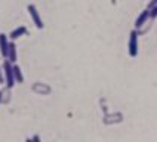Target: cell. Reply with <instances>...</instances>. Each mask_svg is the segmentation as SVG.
Returning <instances> with one entry per match:
<instances>
[{"instance_id":"obj_1","label":"cell","mask_w":157,"mask_h":142,"mask_svg":"<svg viewBox=\"0 0 157 142\" xmlns=\"http://www.w3.org/2000/svg\"><path fill=\"white\" fill-rule=\"evenodd\" d=\"M3 80H5V84L8 89H12L15 86V77H13V64L9 62L8 59L3 61Z\"/></svg>"},{"instance_id":"obj_2","label":"cell","mask_w":157,"mask_h":142,"mask_svg":"<svg viewBox=\"0 0 157 142\" xmlns=\"http://www.w3.org/2000/svg\"><path fill=\"white\" fill-rule=\"evenodd\" d=\"M129 55L131 58L138 56V31L132 30L129 36Z\"/></svg>"},{"instance_id":"obj_3","label":"cell","mask_w":157,"mask_h":142,"mask_svg":"<svg viewBox=\"0 0 157 142\" xmlns=\"http://www.w3.org/2000/svg\"><path fill=\"white\" fill-rule=\"evenodd\" d=\"M27 10H28L30 17H31V19H33L34 25L37 27L39 30H42V28H43V21H42V18H40V13H39L37 8H36L34 5H28V6H27Z\"/></svg>"},{"instance_id":"obj_4","label":"cell","mask_w":157,"mask_h":142,"mask_svg":"<svg viewBox=\"0 0 157 142\" xmlns=\"http://www.w3.org/2000/svg\"><path fill=\"white\" fill-rule=\"evenodd\" d=\"M8 49H9L8 36L5 34V33H0V53H2V56L5 59L8 58Z\"/></svg>"},{"instance_id":"obj_5","label":"cell","mask_w":157,"mask_h":142,"mask_svg":"<svg viewBox=\"0 0 157 142\" xmlns=\"http://www.w3.org/2000/svg\"><path fill=\"white\" fill-rule=\"evenodd\" d=\"M9 62L15 64L17 62V46H15V42H9V49H8V58H6Z\"/></svg>"},{"instance_id":"obj_6","label":"cell","mask_w":157,"mask_h":142,"mask_svg":"<svg viewBox=\"0 0 157 142\" xmlns=\"http://www.w3.org/2000/svg\"><path fill=\"white\" fill-rule=\"evenodd\" d=\"M27 33V27H24V25H21V27H17L10 34H9V39L12 40V42H15L17 39H19L21 36H24Z\"/></svg>"},{"instance_id":"obj_7","label":"cell","mask_w":157,"mask_h":142,"mask_svg":"<svg viewBox=\"0 0 157 142\" xmlns=\"http://www.w3.org/2000/svg\"><path fill=\"white\" fill-rule=\"evenodd\" d=\"M147 19H148V9H145L144 12H141V15L136 18V21H135V30L141 28V27L147 22Z\"/></svg>"},{"instance_id":"obj_8","label":"cell","mask_w":157,"mask_h":142,"mask_svg":"<svg viewBox=\"0 0 157 142\" xmlns=\"http://www.w3.org/2000/svg\"><path fill=\"white\" fill-rule=\"evenodd\" d=\"M13 77H15V83H22L24 81V76H22V71L18 67L17 64H13Z\"/></svg>"},{"instance_id":"obj_9","label":"cell","mask_w":157,"mask_h":142,"mask_svg":"<svg viewBox=\"0 0 157 142\" xmlns=\"http://www.w3.org/2000/svg\"><path fill=\"white\" fill-rule=\"evenodd\" d=\"M148 18H157V6L151 8L148 10Z\"/></svg>"},{"instance_id":"obj_10","label":"cell","mask_w":157,"mask_h":142,"mask_svg":"<svg viewBox=\"0 0 157 142\" xmlns=\"http://www.w3.org/2000/svg\"><path fill=\"white\" fill-rule=\"evenodd\" d=\"M154 6H157V0H151V2H150L148 5H147V9H151V8H154Z\"/></svg>"},{"instance_id":"obj_11","label":"cell","mask_w":157,"mask_h":142,"mask_svg":"<svg viewBox=\"0 0 157 142\" xmlns=\"http://www.w3.org/2000/svg\"><path fill=\"white\" fill-rule=\"evenodd\" d=\"M31 139H33V142H42V139H40V136H39V135H34Z\"/></svg>"},{"instance_id":"obj_12","label":"cell","mask_w":157,"mask_h":142,"mask_svg":"<svg viewBox=\"0 0 157 142\" xmlns=\"http://www.w3.org/2000/svg\"><path fill=\"white\" fill-rule=\"evenodd\" d=\"M25 142H33V139H31V138H27Z\"/></svg>"},{"instance_id":"obj_13","label":"cell","mask_w":157,"mask_h":142,"mask_svg":"<svg viewBox=\"0 0 157 142\" xmlns=\"http://www.w3.org/2000/svg\"><path fill=\"white\" fill-rule=\"evenodd\" d=\"M0 81H3V83H5V80H3V76H2V74H0Z\"/></svg>"},{"instance_id":"obj_14","label":"cell","mask_w":157,"mask_h":142,"mask_svg":"<svg viewBox=\"0 0 157 142\" xmlns=\"http://www.w3.org/2000/svg\"><path fill=\"white\" fill-rule=\"evenodd\" d=\"M2 95H3V93H2V92H0V104H2Z\"/></svg>"}]
</instances>
